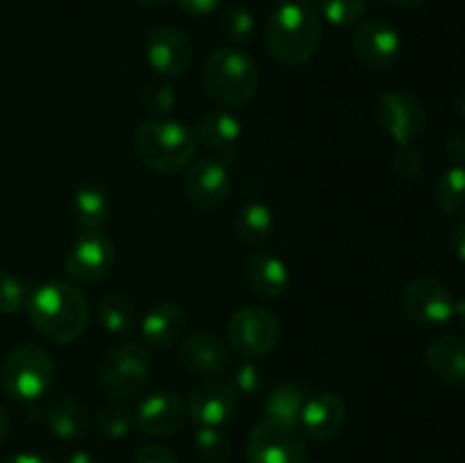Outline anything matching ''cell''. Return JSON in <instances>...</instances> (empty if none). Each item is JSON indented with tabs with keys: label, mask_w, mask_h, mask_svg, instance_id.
<instances>
[{
	"label": "cell",
	"mask_w": 465,
	"mask_h": 463,
	"mask_svg": "<svg viewBox=\"0 0 465 463\" xmlns=\"http://www.w3.org/2000/svg\"><path fill=\"white\" fill-rule=\"evenodd\" d=\"M280 3L282 5H284V3H295V0H280Z\"/></svg>",
	"instance_id": "cell-48"
},
{
	"label": "cell",
	"mask_w": 465,
	"mask_h": 463,
	"mask_svg": "<svg viewBox=\"0 0 465 463\" xmlns=\"http://www.w3.org/2000/svg\"><path fill=\"white\" fill-rule=\"evenodd\" d=\"M363 14H366V0H322V16L331 25H357Z\"/></svg>",
	"instance_id": "cell-31"
},
{
	"label": "cell",
	"mask_w": 465,
	"mask_h": 463,
	"mask_svg": "<svg viewBox=\"0 0 465 463\" xmlns=\"http://www.w3.org/2000/svg\"><path fill=\"white\" fill-rule=\"evenodd\" d=\"M114 261H116V248L112 239L100 230H82L64 257L68 277L80 286L98 284L100 280H104L112 272Z\"/></svg>",
	"instance_id": "cell-8"
},
{
	"label": "cell",
	"mask_w": 465,
	"mask_h": 463,
	"mask_svg": "<svg viewBox=\"0 0 465 463\" xmlns=\"http://www.w3.org/2000/svg\"><path fill=\"white\" fill-rule=\"evenodd\" d=\"M95 425H98L100 434L109 436V438H123V436H127V431H130L132 418L125 409L107 407L98 413Z\"/></svg>",
	"instance_id": "cell-33"
},
{
	"label": "cell",
	"mask_w": 465,
	"mask_h": 463,
	"mask_svg": "<svg viewBox=\"0 0 465 463\" xmlns=\"http://www.w3.org/2000/svg\"><path fill=\"white\" fill-rule=\"evenodd\" d=\"M27 302L25 286L21 280H16L9 272L0 271V313L3 316H12V313L21 311Z\"/></svg>",
	"instance_id": "cell-32"
},
{
	"label": "cell",
	"mask_w": 465,
	"mask_h": 463,
	"mask_svg": "<svg viewBox=\"0 0 465 463\" xmlns=\"http://www.w3.org/2000/svg\"><path fill=\"white\" fill-rule=\"evenodd\" d=\"M352 53L371 71H386L402 53L398 30L386 21H363L352 34Z\"/></svg>",
	"instance_id": "cell-14"
},
{
	"label": "cell",
	"mask_w": 465,
	"mask_h": 463,
	"mask_svg": "<svg viewBox=\"0 0 465 463\" xmlns=\"http://www.w3.org/2000/svg\"><path fill=\"white\" fill-rule=\"evenodd\" d=\"M377 121L398 145H413L427 130V112L416 95L407 91H386L377 100Z\"/></svg>",
	"instance_id": "cell-11"
},
{
	"label": "cell",
	"mask_w": 465,
	"mask_h": 463,
	"mask_svg": "<svg viewBox=\"0 0 465 463\" xmlns=\"http://www.w3.org/2000/svg\"><path fill=\"white\" fill-rule=\"evenodd\" d=\"M230 171L223 159H198L186 171L184 193L198 209L212 212V209L223 207L230 198Z\"/></svg>",
	"instance_id": "cell-13"
},
{
	"label": "cell",
	"mask_w": 465,
	"mask_h": 463,
	"mask_svg": "<svg viewBox=\"0 0 465 463\" xmlns=\"http://www.w3.org/2000/svg\"><path fill=\"white\" fill-rule=\"evenodd\" d=\"M457 109H459V113H461V116L465 118V91L461 95H459V103H457Z\"/></svg>",
	"instance_id": "cell-47"
},
{
	"label": "cell",
	"mask_w": 465,
	"mask_h": 463,
	"mask_svg": "<svg viewBox=\"0 0 465 463\" xmlns=\"http://www.w3.org/2000/svg\"><path fill=\"white\" fill-rule=\"evenodd\" d=\"M45 422L62 440H80L89 431V411L73 398H53L45 407Z\"/></svg>",
	"instance_id": "cell-23"
},
{
	"label": "cell",
	"mask_w": 465,
	"mask_h": 463,
	"mask_svg": "<svg viewBox=\"0 0 465 463\" xmlns=\"http://www.w3.org/2000/svg\"><path fill=\"white\" fill-rule=\"evenodd\" d=\"M71 212L80 230H100L112 218V200L100 186H80L71 198Z\"/></svg>",
	"instance_id": "cell-24"
},
{
	"label": "cell",
	"mask_w": 465,
	"mask_h": 463,
	"mask_svg": "<svg viewBox=\"0 0 465 463\" xmlns=\"http://www.w3.org/2000/svg\"><path fill=\"white\" fill-rule=\"evenodd\" d=\"M427 366L450 386H465V339L443 336L427 348Z\"/></svg>",
	"instance_id": "cell-22"
},
{
	"label": "cell",
	"mask_w": 465,
	"mask_h": 463,
	"mask_svg": "<svg viewBox=\"0 0 465 463\" xmlns=\"http://www.w3.org/2000/svg\"><path fill=\"white\" fill-rule=\"evenodd\" d=\"M141 103H143L145 112L162 116V113L171 112L175 104V91L171 84H150L141 94Z\"/></svg>",
	"instance_id": "cell-34"
},
{
	"label": "cell",
	"mask_w": 465,
	"mask_h": 463,
	"mask_svg": "<svg viewBox=\"0 0 465 463\" xmlns=\"http://www.w3.org/2000/svg\"><path fill=\"white\" fill-rule=\"evenodd\" d=\"M221 32L234 44H248L254 36V16L250 9L234 5L221 18Z\"/></svg>",
	"instance_id": "cell-30"
},
{
	"label": "cell",
	"mask_w": 465,
	"mask_h": 463,
	"mask_svg": "<svg viewBox=\"0 0 465 463\" xmlns=\"http://www.w3.org/2000/svg\"><path fill=\"white\" fill-rule=\"evenodd\" d=\"M64 463H98V458H95L91 452H73L71 457H66V461Z\"/></svg>",
	"instance_id": "cell-42"
},
{
	"label": "cell",
	"mask_w": 465,
	"mask_h": 463,
	"mask_svg": "<svg viewBox=\"0 0 465 463\" xmlns=\"http://www.w3.org/2000/svg\"><path fill=\"white\" fill-rule=\"evenodd\" d=\"M236 409V393L223 381H207L193 389L186 399V416L198 427H221Z\"/></svg>",
	"instance_id": "cell-16"
},
{
	"label": "cell",
	"mask_w": 465,
	"mask_h": 463,
	"mask_svg": "<svg viewBox=\"0 0 465 463\" xmlns=\"http://www.w3.org/2000/svg\"><path fill=\"white\" fill-rule=\"evenodd\" d=\"M304 438L300 427L266 418L248 438V463H302Z\"/></svg>",
	"instance_id": "cell-10"
},
{
	"label": "cell",
	"mask_w": 465,
	"mask_h": 463,
	"mask_svg": "<svg viewBox=\"0 0 465 463\" xmlns=\"http://www.w3.org/2000/svg\"><path fill=\"white\" fill-rule=\"evenodd\" d=\"M452 248L457 252V257L465 263V221L459 222L452 230Z\"/></svg>",
	"instance_id": "cell-40"
},
{
	"label": "cell",
	"mask_w": 465,
	"mask_h": 463,
	"mask_svg": "<svg viewBox=\"0 0 465 463\" xmlns=\"http://www.w3.org/2000/svg\"><path fill=\"white\" fill-rule=\"evenodd\" d=\"M245 280L257 295L266 300H277L289 291V266L277 254L257 250L245 261Z\"/></svg>",
	"instance_id": "cell-20"
},
{
	"label": "cell",
	"mask_w": 465,
	"mask_h": 463,
	"mask_svg": "<svg viewBox=\"0 0 465 463\" xmlns=\"http://www.w3.org/2000/svg\"><path fill=\"white\" fill-rule=\"evenodd\" d=\"M393 3L402 9H413V7H420V5H425L427 0H393Z\"/></svg>",
	"instance_id": "cell-45"
},
{
	"label": "cell",
	"mask_w": 465,
	"mask_h": 463,
	"mask_svg": "<svg viewBox=\"0 0 465 463\" xmlns=\"http://www.w3.org/2000/svg\"><path fill=\"white\" fill-rule=\"evenodd\" d=\"M132 145L136 159L145 168L163 175L189 166L198 150L193 132L184 123L171 118H150L141 123L132 136Z\"/></svg>",
	"instance_id": "cell-3"
},
{
	"label": "cell",
	"mask_w": 465,
	"mask_h": 463,
	"mask_svg": "<svg viewBox=\"0 0 465 463\" xmlns=\"http://www.w3.org/2000/svg\"><path fill=\"white\" fill-rule=\"evenodd\" d=\"M262 370H259L257 363L252 359H245L239 368H236L234 375V393L243 395V398H252L262 390Z\"/></svg>",
	"instance_id": "cell-35"
},
{
	"label": "cell",
	"mask_w": 465,
	"mask_h": 463,
	"mask_svg": "<svg viewBox=\"0 0 465 463\" xmlns=\"http://www.w3.org/2000/svg\"><path fill=\"white\" fill-rule=\"evenodd\" d=\"M7 434H9V416H7V411L0 407V443L7 438Z\"/></svg>",
	"instance_id": "cell-43"
},
{
	"label": "cell",
	"mask_w": 465,
	"mask_h": 463,
	"mask_svg": "<svg viewBox=\"0 0 465 463\" xmlns=\"http://www.w3.org/2000/svg\"><path fill=\"white\" fill-rule=\"evenodd\" d=\"M98 318L104 330L114 336L130 334L139 320V311L130 295L125 293H107L100 300Z\"/></svg>",
	"instance_id": "cell-26"
},
{
	"label": "cell",
	"mask_w": 465,
	"mask_h": 463,
	"mask_svg": "<svg viewBox=\"0 0 465 463\" xmlns=\"http://www.w3.org/2000/svg\"><path fill=\"white\" fill-rule=\"evenodd\" d=\"M143 53L154 73L162 77H182L193 62L189 36L173 25H159L145 36Z\"/></svg>",
	"instance_id": "cell-12"
},
{
	"label": "cell",
	"mask_w": 465,
	"mask_h": 463,
	"mask_svg": "<svg viewBox=\"0 0 465 463\" xmlns=\"http://www.w3.org/2000/svg\"><path fill=\"white\" fill-rule=\"evenodd\" d=\"M445 150H448V157L452 159L457 166H465V132H454L445 141Z\"/></svg>",
	"instance_id": "cell-39"
},
{
	"label": "cell",
	"mask_w": 465,
	"mask_h": 463,
	"mask_svg": "<svg viewBox=\"0 0 465 463\" xmlns=\"http://www.w3.org/2000/svg\"><path fill=\"white\" fill-rule=\"evenodd\" d=\"M241 123L239 118L232 116L227 112H213L200 118L198 123V139L203 141L207 148L216 150L221 159H234L239 153L241 143Z\"/></svg>",
	"instance_id": "cell-21"
},
{
	"label": "cell",
	"mask_w": 465,
	"mask_h": 463,
	"mask_svg": "<svg viewBox=\"0 0 465 463\" xmlns=\"http://www.w3.org/2000/svg\"><path fill=\"white\" fill-rule=\"evenodd\" d=\"M186 418V404L171 390H157L141 399L134 422L141 434L150 438H166L182 427Z\"/></svg>",
	"instance_id": "cell-15"
},
{
	"label": "cell",
	"mask_w": 465,
	"mask_h": 463,
	"mask_svg": "<svg viewBox=\"0 0 465 463\" xmlns=\"http://www.w3.org/2000/svg\"><path fill=\"white\" fill-rule=\"evenodd\" d=\"M322 41L321 16L309 5L284 3L272 12L266 25V45L286 66L307 64Z\"/></svg>",
	"instance_id": "cell-2"
},
{
	"label": "cell",
	"mask_w": 465,
	"mask_h": 463,
	"mask_svg": "<svg viewBox=\"0 0 465 463\" xmlns=\"http://www.w3.org/2000/svg\"><path fill=\"white\" fill-rule=\"evenodd\" d=\"M150 354L139 343H121L104 354L100 363V389L112 399H130L145 386Z\"/></svg>",
	"instance_id": "cell-6"
},
{
	"label": "cell",
	"mask_w": 465,
	"mask_h": 463,
	"mask_svg": "<svg viewBox=\"0 0 465 463\" xmlns=\"http://www.w3.org/2000/svg\"><path fill=\"white\" fill-rule=\"evenodd\" d=\"M400 304L407 318L422 327H440L454 318V298L443 281L434 277H416L400 293Z\"/></svg>",
	"instance_id": "cell-9"
},
{
	"label": "cell",
	"mask_w": 465,
	"mask_h": 463,
	"mask_svg": "<svg viewBox=\"0 0 465 463\" xmlns=\"http://www.w3.org/2000/svg\"><path fill=\"white\" fill-rule=\"evenodd\" d=\"M236 234L248 245H262L275 232V216L272 209L263 202H250L236 213Z\"/></svg>",
	"instance_id": "cell-25"
},
{
	"label": "cell",
	"mask_w": 465,
	"mask_h": 463,
	"mask_svg": "<svg viewBox=\"0 0 465 463\" xmlns=\"http://www.w3.org/2000/svg\"><path fill=\"white\" fill-rule=\"evenodd\" d=\"M348 411L345 402L334 393H318L307 398L300 416L304 434L313 440H331L343 431Z\"/></svg>",
	"instance_id": "cell-17"
},
{
	"label": "cell",
	"mask_w": 465,
	"mask_h": 463,
	"mask_svg": "<svg viewBox=\"0 0 465 463\" xmlns=\"http://www.w3.org/2000/svg\"><path fill=\"white\" fill-rule=\"evenodd\" d=\"M136 3L143 5V7H163L168 0H136Z\"/></svg>",
	"instance_id": "cell-46"
},
{
	"label": "cell",
	"mask_w": 465,
	"mask_h": 463,
	"mask_svg": "<svg viewBox=\"0 0 465 463\" xmlns=\"http://www.w3.org/2000/svg\"><path fill=\"white\" fill-rule=\"evenodd\" d=\"M3 463H50V461L45 457H41V454L21 452V454H14V457L5 458Z\"/></svg>",
	"instance_id": "cell-41"
},
{
	"label": "cell",
	"mask_w": 465,
	"mask_h": 463,
	"mask_svg": "<svg viewBox=\"0 0 465 463\" xmlns=\"http://www.w3.org/2000/svg\"><path fill=\"white\" fill-rule=\"evenodd\" d=\"M180 359L191 372L200 377H218L230 366L227 345L218 336L200 331L180 343Z\"/></svg>",
	"instance_id": "cell-19"
},
{
	"label": "cell",
	"mask_w": 465,
	"mask_h": 463,
	"mask_svg": "<svg viewBox=\"0 0 465 463\" xmlns=\"http://www.w3.org/2000/svg\"><path fill=\"white\" fill-rule=\"evenodd\" d=\"M436 202L448 216H465V166H452L436 182Z\"/></svg>",
	"instance_id": "cell-28"
},
{
	"label": "cell",
	"mask_w": 465,
	"mask_h": 463,
	"mask_svg": "<svg viewBox=\"0 0 465 463\" xmlns=\"http://www.w3.org/2000/svg\"><path fill=\"white\" fill-rule=\"evenodd\" d=\"M134 463H180V458L175 457V452L163 448V445L150 443L136 449Z\"/></svg>",
	"instance_id": "cell-37"
},
{
	"label": "cell",
	"mask_w": 465,
	"mask_h": 463,
	"mask_svg": "<svg viewBox=\"0 0 465 463\" xmlns=\"http://www.w3.org/2000/svg\"><path fill=\"white\" fill-rule=\"evenodd\" d=\"M280 320L266 307H243L227 322V343L243 359H259L280 340Z\"/></svg>",
	"instance_id": "cell-7"
},
{
	"label": "cell",
	"mask_w": 465,
	"mask_h": 463,
	"mask_svg": "<svg viewBox=\"0 0 465 463\" xmlns=\"http://www.w3.org/2000/svg\"><path fill=\"white\" fill-rule=\"evenodd\" d=\"M175 3L189 16H207V14H213L216 9H221L225 5V0H175Z\"/></svg>",
	"instance_id": "cell-38"
},
{
	"label": "cell",
	"mask_w": 465,
	"mask_h": 463,
	"mask_svg": "<svg viewBox=\"0 0 465 463\" xmlns=\"http://www.w3.org/2000/svg\"><path fill=\"white\" fill-rule=\"evenodd\" d=\"M54 381V363L39 345H21L5 357L0 386L16 402L44 398Z\"/></svg>",
	"instance_id": "cell-5"
},
{
	"label": "cell",
	"mask_w": 465,
	"mask_h": 463,
	"mask_svg": "<svg viewBox=\"0 0 465 463\" xmlns=\"http://www.w3.org/2000/svg\"><path fill=\"white\" fill-rule=\"evenodd\" d=\"M393 166L402 180H416L422 168H425V159H422V153L416 145H400Z\"/></svg>",
	"instance_id": "cell-36"
},
{
	"label": "cell",
	"mask_w": 465,
	"mask_h": 463,
	"mask_svg": "<svg viewBox=\"0 0 465 463\" xmlns=\"http://www.w3.org/2000/svg\"><path fill=\"white\" fill-rule=\"evenodd\" d=\"M207 94L227 107L250 103L259 89V68L248 53L239 48H221L209 54L203 68Z\"/></svg>",
	"instance_id": "cell-4"
},
{
	"label": "cell",
	"mask_w": 465,
	"mask_h": 463,
	"mask_svg": "<svg viewBox=\"0 0 465 463\" xmlns=\"http://www.w3.org/2000/svg\"><path fill=\"white\" fill-rule=\"evenodd\" d=\"M189 327L184 309L175 302H157L145 311L141 320V334L153 348H173L182 343Z\"/></svg>",
	"instance_id": "cell-18"
},
{
	"label": "cell",
	"mask_w": 465,
	"mask_h": 463,
	"mask_svg": "<svg viewBox=\"0 0 465 463\" xmlns=\"http://www.w3.org/2000/svg\"><path fill=\"white\" fill-rule=\"evenodd\" d=\"M195 448L207 463H225L232 454L230 436L221 427H200L195 434Z\"/></svg>",
	"instance_id": "cell-29"
},
{
	"label": "cell",
	"mask_w": 465,
	"mask_h": 463,
	"mask_svg": "<svg viewBox=\"0 0 465 463\" xmlns=\"http://www.w3.org/2000/svg\"><path fill=\"white\" fill-rule=\"evenodd\" d=\"M454 316H457L461 322H465V295H461L459 300H454Z\"/></svg>",
	"instance_id": "cell-44"
},
{
	"label": "cell",
	"mask_w": 465,
	"mask_h": 463,
	"mask_svg": "<svg viewBox=\"0 0 465 463\" xmlns=\"http://www.w3.org/2000/svg\"><path fill=\"white\" fill-rule=\"evenodd\" d=\"M25 307L35 330L54 343H73L89 327V302L77 286L66 281L41 284Z\"/></svg>",
	"instance_id": "cell-1"
},
{
	"label": "cell",
	"mask_w": 465,
	"mask_h": 463,
	"mask_svg": "<svg viewBox=\"0 0 465 463\" xmlns=\"http://www.w3.org/2000/svg\"><path fill=\"white\" fill-rule=\"evenodd\" d=\"M307 393L295 384H280L271 390L266 398V416L272 420L286 422V425L300 427V416H302Z\"/></svg>",
	"instance_id": "cell-27"
}]
</instances>
